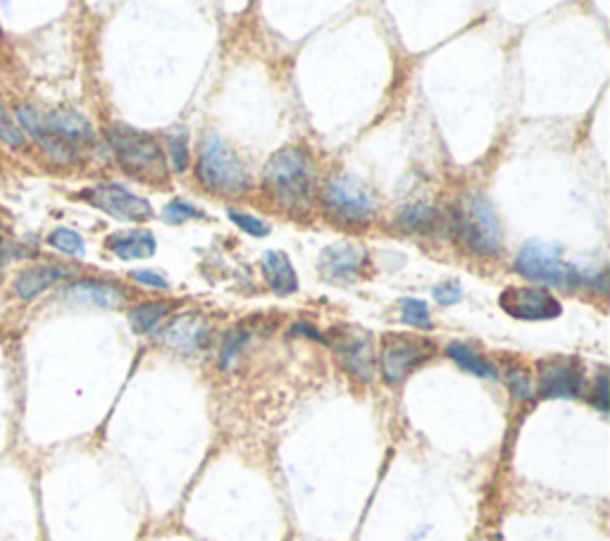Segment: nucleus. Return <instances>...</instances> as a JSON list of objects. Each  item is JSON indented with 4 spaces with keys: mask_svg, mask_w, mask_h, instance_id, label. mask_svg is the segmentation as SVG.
<instances>
[{
    "mask_svg": "<svg viewBox=\"0 0 610 541\" xmlns=\"http://www.w3.org/2000/svg\"><path fill=\"white\" fill-rule=\"evenodd\" d=\"M20 125L31 134V139L60 163H72L77 158L81 143L91 139V127L79 113L72 110H55V113H39L29 105L17 108Z\"/></svg>",
    "mask_w": 610,
    "mask_h": 541,
    "instance_id": "f257e3e1",
    "label": "nucleus"
},
{
    "mask_svg": "<svg viewBox=\"0 0 610 541\" xmlns=\"http://www.w3.org/2000/svg\"><path fill=\"white\" fill-rule=\"evenodd\" d=\"M265 191L291 213L308 211L313 203L315 167L308 153L301 149L277 151L263 169Z\"/></svg>",
    "mask_w": 610,
    "mask_h": 541,
    "instance_id": "f03ea898",
    "label": "nucleus"
},
{
    "mask_svg": "<svg viewBox=\"0 0 610 541\" xmlns=\"http://www.w3.org/2000/svg\"><path fill=\"white\" fill-rule=\"evenodd\" d=\"M107 141L125 172L143 181H165L167 165L163 149L151 134L127 125H110Z\"/></svg>",
    "mask_w": 610,
    "mask_h": 541,
    "instance_id": "7ed1b4c3",
    "label": "nucleus"
},
{
    "mask_svg": "<svg viewBox=\"0 0 610 541\" xmlns=\"http://www.w3.org/2000/svg\"><path fill=\"white\" fill-rule=\"evenodd\" d=\"M196 177L205 189L225 196H239L249 191L246 169H243L237 153L229 149V143L223 137H217V134H207L201 141Z\"/></svg>",
    "mask_w": 610,
    "mask_h": 541,
    "instance_id": "20e7f679",
    "label": "nucleus"
},
{
    "mask_svg": "<svg viewBox=\"0 0 610 541\" xmlns=\"http://www.w3.org/2000/svg\"><path fill=\"white\" fill-rule=\"evenodd\" d=\"M456 237L478 255H496L501 251V223L494 213L492 203L480 196H468L454 207Z\"/></svg>",
    "mask_w": 610,
    "mask_h": 541,
    "instance_id": "39448f33",
    "label": "nucleus"
},
{
    "mask_svg": "<svg viewBox=\"0 0 610 541\" xmlns=\"http://www.w3.org/2000/svg\"><path fill=\"white\" fill-rule=\"evenodd\" d=\"M322 205L325 211L336 217L344 219V223H368L372 219L377 203L370 189L356 177L348 175H336L332 179H327L322 189Z\"/></svg>",
    "mask_w": 610,
    "mask_h": 541,
    "instance_id": "423d86ee",
    "label": "nucleus"
},
{
    "mask_svg": "<svg viewBox=\"0 0 610 541\" xmlns=\"http://www.w3.org/2000/svg\"><path fill=\"white\" fill-rule=\"evenodd\" d=\"M516 269L532 281L551 287H572L580 281L577 269L560 261V251L542 241H530L516 257Z\"/></svg>",
    "mask_w": 610,
    "mask_h": 541,
    "instance_id": "0eeeda50",
    "label": "nucleus"
},
{
    "mask_svg": "<svg viewBox=\"0 0 610 541\" xmlns=\"http://www.w3.org/2000/svg\"><path fill=\"white\" fill-rule=\"evenodd\" d=\"M434 355V347L424 339L408 335H384L382 339V375L389 385H401L404 379Z\"/></svg>",
    "mask_w": 610,
    "mask_h": 541,
    "instance_id": "6e6552de",
    "label": "nucleus"
},
{
    "mask_svg": "<svg viewBox=\"0 0 610 541\" xmlns=\"http://www.w3.org/2000/svg\"><path fill=\"white\" fill-rule=\"evenodd\" d=\"M325 343H332L346 370L363 379V382H370L374 377V353L368 331L353 325H341L329 331Z\"/></svg>",
    "mask_w": 610,
    "mask_h": 541,
    "instance_id": "1a4fd4ad",
    "label": "nucleus"
},
{
    "mask_svg": "<svg viewBox=\"0 0 610 541\" xmlns=\"http://www.w3.org/2000/svg\"><path fill=\"white\" fill-rule=\"evenodd\" d=\"M81 196L93 207H99L110 217L122 219V223H143V219L153 217L151 203L141 199V196H134L122 184H99V187L84 191Z\"/></svg>",
    "mask_w": 610,
    "mask_h": 541,
    "instance_id": "9d476101",
    "label": "nucleus"
},
{
    "mask_svg": "<svg viewBox=\"0 0 610 541\" xmlns=\"http://www.w3.org/2000/svg\"><path fill=\"white\" fill-rule=\"evenodd\" d=\"M498 305L510 317L530 319V323L532 319H539V323L542 319H556L563 313V305L558 303V299L536 287H510L498 297Z\"/></svg>",
    "mask_w": 610,
    "mask_h": 541,
    "instance_id": "9b49d317",
    "label": "nucleus"
},
{
    "mask_svg": "<svg viewBox=\"0 0 610 541\" xmlns=\"http://www.w3.org/2000/svg\"><path fill=\"white\" fill-rule=\"evenodd\" d=\"M584 387L577 361L551 358L539 365V393L544 399H575Z\"/></svg>",
    "mask_w": 610,
    "mask_h": 541,
    "instance_id": "f8f14e48",
    "label": "nucleus"
},
{
    "mask_svg": "<svg viewBox=\"0 0 610 541\" xmlns=\"http://www.w3.org/2000/svg\"><path fill=\"white\" fill-rule=\"evenodd\" d=\"M365 263V251L351 243L329 246L320 255V273L329 281H356Z\"/></svg>",
    "mask_w": 610,
    "mask_h": 541,
    "instance_id": "ddd939ff",
    "label": "nucleus"
},
{
    "mask_svg": "<svg viewBox=\"0 0 610 541\" xmlns=\"http://www.w3.org/2000/svg\"><path fill=\"white\" fill-rule=\"evenodd\" d=\"M161 339H163V343H167L169 349H175L185 355H193V353H199L205 343L207 327L201 315L189 313V315L177 317L175 323L163 331Z\"/></svg>",
    "mask_w": 610,
    "mask_h": 541,
    "instance_id": "4468645a",
    "label": "nucleus"
},
{
    "mask_svg": "<svg viewBox=\"0 0 610 541\" xmlns=\"http://www.w3.org/2000/svg\"><path fill=\"white\" fill-rule=\"evenodd\" d=\"M67 277V267L58 263H46V265H34L24 273L17 275L15 279V293L22 301H31L43 293L46 289H51L58 285L60 279Z\"/></svg>",
    "mask_w": 610,
    "mask_h": 541,
    "instance_id": "2eb2a0df",
    "label": "nucleus"
},
{
    "mask_svg": "<svg viewBox=\"0 0 610 541\" xmlns=\"http://www.w3.org/2000/svg\"><path fill=\"white\" fill-rule=\"evenodd\" d=\"M107 249L113 251L119 261H143L155 253V237L145 229L117 231L107 239Z\"/></svg>",
    "mask_w": 610,
    "mask_h": 541,
    "instance_id": "dca6fc26",
    "label": "nucleus"
},
{
    "mask_svg": "<svg viewBox=\"0 0 610 541\" xmlns=\"http://www.w3.org/2000/svg\"><path fill=\"white\" fill-rule=\"evenodd\" d=\"M65 297L79 303L99 305V309H115V305H119L122 299H125V291L117 289L115 285H107V281L81 279L77 285L65 289Z\"/></svg>",
    "mask_w": 610,
    "mask_h": 541,
    "instance_id": "f3484780",
    "label": "nucleus"
},
{
    "mask_svg": "<svg viewBox=\"0 0 610 541\" xmlns=\"http://www.w3.org/2000/svg\"><path fill=\"white\" fill-rule=\"evenodd\" d=\"M263 275L277 297H289V293L298 289L294 265L289 263V257L282 251H267L263 255Z\"/></svg>",
    "mask_w": 610,
    "mask_h": 541,
    "instance_id": "a211bd4d",
    "label": "nucleus"
},
{
    "mask_svg": "<svg viewBox=\"0 0 610 541\" xmlns=\"http://www.w3.org/2000/svg\"><path fill=\"white\" fill-rule=\"evenodd\" d=\"M439 211L430 203H412L396 217V229L404 234H427L439 225Z\"/></svg>",
    "mask_w": 610,
    "mask_h": 541,
    "instance_id": "6ab92c4d",
    "label": "nucleus"
},
{
    "mask_svg": "<svg viewBox=\"0 0 610 541\" xmlns=\"http://www.w3.org/2000/svg\"><path fill=\"white\" fill-rule=\"evenodd\" d=\"M446 353H448L450 361H456L458 367H462V370H468L470 375L486 377V379L498 377L496 367L490 361H484L480 353H474L470 347H466V343H450V347L446 349Z\"/></svg>",
    "mask_w": 610,
    "mask_h": 541,
    "instance_id": "aec40b11",
    "label": "nucleus"
},
{
    "mask_svg": "<svg viewBox=\"0 0 610 541\" xmlns=\"http://www.w3.org/2000/svg\"><path fill=\"white\" fill-rule=\"evenodd\" d=\"M169 313L167 303H143L131 309L129 313V325L137 335H149V331L161 323V319Z\"/></svg>",
    "mask_w": 610,
    "mask_h": 541,
    "instance_id": "412c9836",
    "label": "nucleus"
},
{
    "mask_svg": "<svg viewBox=\"0 0 610 541\" xmlns=\"http://www.w3.org/2000/svg\"><path fill=\"white\" fill-rule=\"evenodd\" d=\"M48 246H53L55 251L65 253V255H75V257H81L84 253H87V246H84L81 234H77L75 229H67V227H58L48 234Z\"/></svg>",
    "mask_w": 610,
    "mask_h": 541,
    "instance_id": "4be33fe9",
    "label": "nucleus"
},
{
    "mask_svg": "<svg viewBox=\"0 0 610 541\" xmlns=\"http://www.w3.org/2000/svg\"><path fill=\"white\" fill-rule=\"evenodd\" d=\"M401 311H404V319L408 325H415L420 329H432L430 309L420 299H401Z\"/></svg>",
    "mask_w": 610,
    "mask_h": 541,
    "instance_id": "5701e85b",
    "label": "nucleus"
},
{
    "mask_svg": "<svg viewBox=\"0 0 610 541\" xmlns=\"http://www.w3.org/2000/svg\"><path fill=\"white\" fill-rule=\"evenodd\" d=\"M0 141L8 143L10 149H22L24 146V134L17 127V122L10 117L3 101H0Z\"/></svg>",
    "mask_w": 610,
    "mask_h": 541,
    "instance_id": "b1692460",
    "label": "nucleus"
},
{
    "mask_svg": "<svg viewBox=\"0 0 610 541\" xmlns=\"http://www.w3.org/2000/svg\"><path fill=\"white\" fill-rule=\"evenodd\" d=\"M191 217H203V213L196 211V207H193V205L179 201V199L169 201L165 205V211H163V219H165V223H169V225H181V223H187V219H191Z\"/></svg>",
    "mask_w": 610,
    "mask_h": 541,
    "instance_id": "393cba45",
    "label": "nucleus"
},
{
    "mask_svg": "<svg viewBox=\"0 0 610 541\" xmlns=\"http://www.w3.org/2000/svg\"><path fill=\"white\" fill-rule=\"evenodd\" d=\"M227 217L234 223L239 229H243L246 234H251V237H267L270 234V227H267L265 223H260V219H255L251 215H243L239 211H227Z\"/></svg>",
    "mask_w": 610,
    "mask_h": 541,
    "instance_id": "a878e982",
    "label": "nucleus"
},
{
    "mask_svg": "<svg viewBox=\"0 0 610 541\" xmlns=\"http://www.w3.org/2000/svg\"><path fill=\"white\" fill-rule=\"evenodd\" d=\"M246 339H249V331H234V335L227 339L223 353H219V367H223V370H227L231 361L237 358V353H239L243 343H246Z\"/></svg>",
    "mask_w": 610,
    "mask_h": 541,
    "instance_id": "bb28decb",
    "label": "nucleus"
},
{
    "mask_svg": "<svg viewBox=\"0 0 610 541\" xmlns=\"http://www.w3.org/2000/svg\"><path fill=\"white\" fill-rule=\"evenodd\" d=\"M169 155H173V165L177 172H185L189 165V149L185 134L179 137H169Z\"/></svg>",
    "mask_w": 610,
    "mask_h": 541,
    "instance_id": "cd10ccee",
    "label": "nucleus"
},
{
    "mask_svg": "<svg viewBox=\"0 0 610 541\" xmlns=\"http://www.w3.org/2000/svg\"><path fill=\"white\" fill-rule=\"evenodd\" d=\"M460 285L456 279H448L444 281V285H439L434 287V299L436 303H442V305H454L460 301Z\"/></svg>",
    "mask_w": 610,
    "mask_h": 541,
    "instance_id": "c85d7f7f",
    "label": "nucleus"
},
{
    "mask_svg": "<svg viewBox=\"0 0 610 541\" xmlns=\"http://www.w3.org/2000/svg\"><path fill=\"white\" fill-rule=\"evenodd\" d=\"M131 279L139 281L143 287H155V289H167V279L157 273H151V269H134Z\"/></svg>",
    "mask_w": 610,
    "mask_h": 541,
    "instance_id": "c756f323",
    "label": "nucleus"
},
{
    "mask_svg": "<svg viewBox=\"0 0 610 541\" xmlns=\"http://www.w3.org/2000/svg\"><path fill=\"white\" fill-rule=\"evenodd\" d=\"M592 401L601 413L608 411V377H606V373H601L599 379H596V389H594Z\"/></svg>",
    "mask_w": 610,
    "mask_h": 541,
    "instance_id": "7c9ffc66",
    "label": "nucleus"
},
{
    "mask_svg": "<svg viewBox=\"0 0 610 541\" xmlns=\"http://www.w3.org/2000/svg\"><path fill=\"white\" fill-rule=\"evenodd\" d=\"M510 387H512V393H518L520 399H530L532 397V389H530V382H528V377L524 375H516L512 373V377H510Z\"/></svg>",
    "mask_w": 610,
    "mask_h": 541,
    "instance_id": "2f4dec72",
    "label": "nucleus"
}]
</instances>
